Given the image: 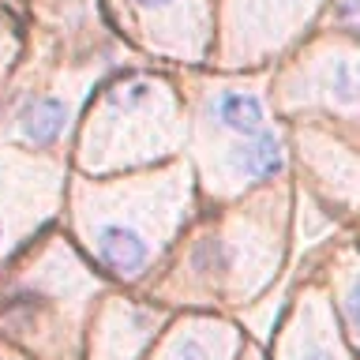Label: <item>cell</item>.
Returning a JSON list of instances; mask_svg holds the SVG:
<instances>
[{
	"label": "cell",
	"mask_w": 360,
	"mask_h": 360,
	"mask_svg": "<svg viewBox=\"0 0 360 360\" xmlns=\"http://www.w3.org/2000/svg\"><path fill=\"white\" fill-rule=\"evenodd\" d=\"M285 158L289 150L281 131L263 128L248 139L207 146L202 150V176H207V188L218 191V195H240V191L285 173Z\"/></svg>",
	"instance_id": "52a82bcc"
},
{
	"label": "cell",
	"mask_w": 360,
	"mask_h": 360,
	"mask_svg": "<svg viewBox=\"0 0 360 360\" xmlns=\"http://www.w3.org/2000/svg\"><path fill=\"white\" fill-rule=\"evenodd\" d=\"M334 30H342L345 38H353L356 30V0H330V11H326Z\"/></svg>",
	"instance_id": "5bb4252c"
},
{
	"label": "cell",
	"mask_w": 360,
	"mask_h": 360,
	"mask_svg": "<svg viewBox=\"0 0 360 360\" xmlns=\"http://www.w3.org/2000/svg\"><path fill=\"white\" fill-rule=\"evenodd\" d=\"M11 49H15V45H11V30L4 27V22H0V72L8 68V56H11Z\"/></svg>",
	"instance_id": "9a60e30c"
},
{
	"label": "cell",
	"mask_w": 360,
	"mask_h": 360,
	"mask_svg": "<svg viewBox=\"0 0 360 360\" xmlns=\"http://www.w3.org/2000/svg\"><path fill=\"white\" fill-rule=\"evenodd\" d=\"M8 162H11V154H0V255L15 244V233L22 229V210H15L19 207V184L15 180L4 184Z\"/></svg>",
	"instance_id": "4fadbf2b"
},
{
	"label": "cell",
	"mask_w": 360,
	"mask_h": 360,
	"mask_svg": "<svg viewBox=\"0 0 360 360\" xmlns=\"http://www.w3.org/2000/svg\"><path fill=\"white\" fill-rule=\"evenodd\" d=\"M68 124H72V101L64 94H41V98H30L15 112L11 135L27 146H53L64 139Z\"/></svg>",
	"instance_id": "7c38bea8"
},
{
	"label": "cell",
	"mask_w": 360,
	"mask_h": 360,
	"mask_svg": "<svg viewBox=\"0 0 360 360\" xmlns=\"http://www.w3.org/2000/svg\"><path fill=\"white\" fill-rule=\"evenodd\" d=\"M199 128L221 139H248L266 128V98L255 83H207L199 94Z\"/></svg>",
	"instance_id": "ba28073f"
},
{
	"label": "cell",
	"mask_w": 360,
	"mask_h": 360,
	"mask_svg": "<svg viewBox=\"0 0 360 360\" xmlns=\"http://www.w3.org/2000/svg\"><path fill=\"white\" fill-rule=\"evenodd\" d=\"M240 338L229 323L218 319H188L162 342L154 360H233Z\"/></svg>",
	"instance_id": "8fae6325"
},
{
	"label": "cell",
	"mask_w": 360,
	"mask_h": 360,
	"mask_svg": "<svg viewBox=\"0 0 360 360\" xmlns=\"http://www.w3.org/2000/svg\"><path fill=\"white\" fill-rule=\"evenodd\" d=\"M255 221H236L218 233H207L191 252V274L202 278L214 289H233L236 297L255 292L270 278V263L278 259V244H259Z\"/></svg>",
	"instance_id": "5b68a950"
},
{
	"label": "cell",
	"mask_w": 360,
	"mask_h": 360,
	"mask_svg": "<svg viewBox=\"0 0 360 360\" xmlns=\"http://www.w3.org/2000/svg\"><path fill=\"white\" fill-rule=\"evenodd\" d=\"M184 139V112L176 90L158 75H120L98 94L83 131L86 169L150 162Z\"/></svg>",
	"instance_id": "7a4b0ae2"
},
{
	"label": "cell",
	"mask_w": 360,
	"mask_h": 360,
	"mask_svg": "<svg viewBox=\"0 0 360 360\" xmlns=\"http://www.w3.org/2000/svg\"><path fill=\"white\" fill-rule=\"evenodd\" d=\"M248 360H259V356H255V353H248Z\"/></svg>",
	"instance_id": "2e32d148"
},
{
	"label": "cell",
	"mask_w": 360,
	"mask_h": 360,
	"mask_svg": "<svg viewBox=\"0 0 360 360\" xmlns=\"http://www.w3.org/2000/svg\"><path fill=\"white\" fill-rule=\"evenodd\" d=\"M158 326H162V311L139 308V304H124V300H109L94 315L90 353H94V360H135L154 342Z\"/></svg>",
	"instance_id": "9c48e42d"
},
{
	"label": "cell",
	"mask_w": 360,
	"mask_h": 360,
	"mask_svg": "<svg viewBox=\"0 0 360 360\" xmlns=\"http://www.w3.org/2000/svg\"><path fill=\"white\" fill-rule=\"evenodd\" d=\"M323 0H225L218 56L225 68L263 64L315 19Z\"/></svg>",
	"instance_id": "3957f363"
},
{
	"label": "cell",
	"mask_w": 360,
	"mask_h": 360,
	"mask_svg": "<svg viewBox=\"0 0 360 360\" xmlns=\"http://www.w3.org/2000/svg\"><path fill=\"white\" fill-rule=\"evenodd\" d=\"M188 173L165 169L120 184H75V225L109 274L139 281L188 218Z\"/></svg>",
	"instance_id": "6da1fadb"
},
{
	"label": "cell",
	"mask_w": 360,
	"mask_h": 360,
	"mask_svg": "<svg viewBox=\"0 0 360 360\" xmlns=\"http://www.w3.org/2000/svg\"><path fill=\"white\" fill-rule=\"evenodd\" d=\"M278 360H349V353L338 342L334 311L323 297H315V292L300 297L285 330H281Z\"/></svg>",
	"instance_id": "30bf717a"
},
{
	"label": "cell",
	"mask_w": 360,
	"mask_h": 360,
	"mask_svg": "<svg viewBox=\"0 0 360 360\" xmlns=\"http://www.w3.org/2000/svg\"><path fill=\"white\" fill-rule=\"evenodd\" d=\"M281 109H304L323 105L330 112H342L345 120L356 117V49L353 38H326L308 45L297 64L281 75L278 83Z\"/></svg>",
	"instance_id": "277c9868"
},
{
	"label": "cell",
	"mask_w": 360,
	"mask_h": 360,
	"mask_svg": "<svg viewBox=\"0 0 360 360\" xmlns=\"http://www.w3.org/2000/svg\"><path fill=\"white\" fill-rule=\"evenodd\" d=\"M135 34L158 53L199 60L210 45L214 4L210 0H124Z\"/></svg>",
	"instance_id": "8992f818"
},
{
	"label": "cell",
	"mask_w": 360,
	"mask_h": 360,
	"mask_svg": "<svg viewBox=\"0 0 360 360\" xmlns=\"http://www.w3.org/2000/svg\"><path fill=\"white\" fill-rule=\"evenodd\" d=\"M0 360H4V356H0Z\"/></svg>",
	"instance_id": "e0dca14e"
}]
</instances>
